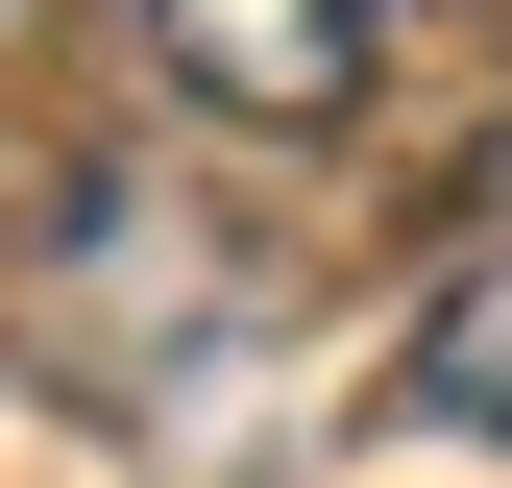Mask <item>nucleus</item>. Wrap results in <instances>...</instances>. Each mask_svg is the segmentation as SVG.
I'll use <instances>...</instances> for the list:
<instances>
[{
	"instance_id": "1",
	"label": "nucleus",
	"mask_w": 512,
	"mask_h": 488,
	"mask_svg": "<svg viewBox=\"0 0 512 488\" xmlns=\"http://www.w3.org/2000/svg\"><path fill=\"white\" fill-rule=\"evenodd\" d=\"M147 74L196 122H342L391 74V0H147Z\"/></svg>"
},
{
	"instance_id": "2",
	"label": "nucleus",
	"mask_w": 512,
	"mask_h": 488,
	"mask_svg": "<svg viewBox=\"0 0 512 488\" xmlns=\"http://www.w3.org/2000/svg\"><path fill=\"white\" fill-rule=\"evenodd\" d=\"M391 391L439 415V440H512V244H488V269H439V293H415V342H391Z\"/></svg>"
}]
</instances>
